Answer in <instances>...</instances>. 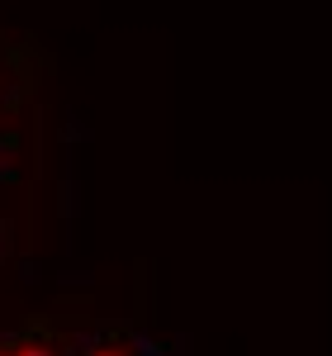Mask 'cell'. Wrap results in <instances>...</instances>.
<instances>
[{"instance_id":"obj_1","label":"cell","mask_w":332,"mask_h":356,"mask_svg":"<svg viewBox=\"0 0 332 356\" xmlns=\"http://www.w3.org/2000/svg\"><path fill=\"white\" fill-rule=\"evenodd\" d=\"M100 356H119V352H100Z\"/></svg>"}]
</instances>
